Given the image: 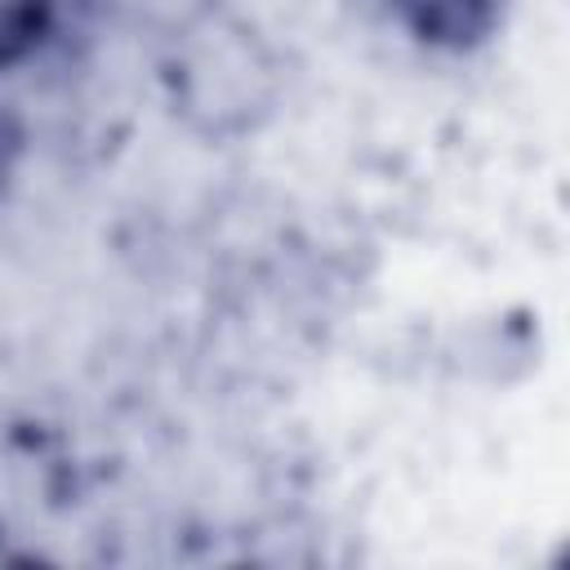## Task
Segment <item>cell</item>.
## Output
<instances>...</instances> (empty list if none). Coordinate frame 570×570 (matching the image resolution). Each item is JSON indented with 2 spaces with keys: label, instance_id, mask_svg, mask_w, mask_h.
Here are the masks:
<instances>
[{
  "label": "cell",
  "instance_id": "2",
  "mask_svg": "<svg viewBox=\"0 0 570 570\" xmlns=\"http://www.w3.org/2000/svg\"><path fill=\"white\" fill-rule=\"evenodd\" d=\"M379 4L423 49L472 53L494 40L512 0H379Z\"/></svg>",
  "mask_w": 570,
  "mask_h": 570
},
{
  "label": "cell",
  "instance_id": "3",
  "mask_svg": "<svg viewBox=\"0 0 570 570\" xmlns=\"http://www.w3.org/2000/svg\"><path fill=\"white\" fill-rule=\"evenodd\" d=\"M22 151H27V129H22L18 111L9 102H0V196L13 183V174L22 165Z\"/></svg>",
  "mask_w": 570,
  "mask_h": 570
},
{
  "label": "cell",
  "instance_id": "1",
  "mask_svg": "<svg viewBox=\"0 0 570 570\" xmlns=\"http://www.w3.org/2000/svg\"><path fill=\"white\" fill-rule=\"evenodd\" d=\"M94 0H0V76H36L80 62L94 45Z\"/></svg>",
  "mask_w": 570,
  "mask_h": 570
}]
</instances>
